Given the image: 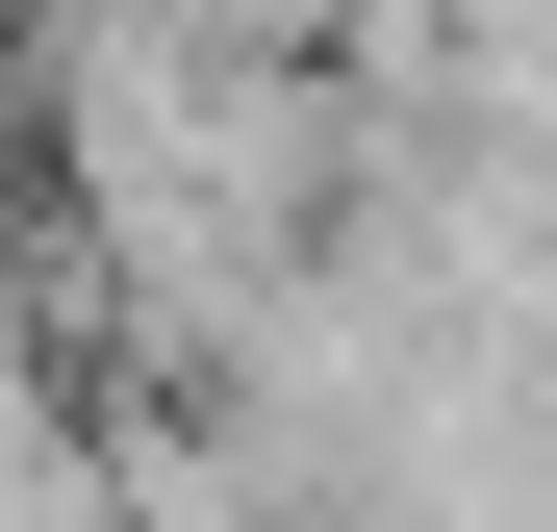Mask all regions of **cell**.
Wrapping results in <instances>:
<instances>
[{
	"label": "cell",
	"mask_w": 557,
	"mask_h": 532,
	"mask_svg": "<svg viewBox=\"0 0 557 532\" xmlns=\"http://www.w3.org/2000/svg\"><path fill=\"white\" fill-rule=\"evenodd\" d=\"M0 51H26V0H0Z\"/></svg>",
	"instance_id": "1"
}]
</instances>
